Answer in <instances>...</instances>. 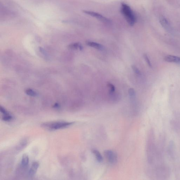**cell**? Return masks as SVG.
I'll use <instances>...</instances> for the list:
<instances>
[{
    "mask_svg": "<svg viewBox=\"0 0 180 180\" xmlns=\"http://www.w3.org/2000/svg\"><path fill=\"white\" fill-rule=\"evenodd\" d=\"M74 122H46L42 124L43 128L50 130H56L66 128L73 124Z\"/></svg>",
    "mask_w": 180,
    "mask_h": 180,
    "instance_id": "7a4b0ae2",
    "label": "cell"
},
{
    "mask_svg": "<svg viewBox=\"0 0 180 180\" xmlns=\"http://www.w3.org/2000/svg\"><path fill=\"white\" fill-rule=\"evenodd\" d=\"M160 23L163 28L166 30L169 29L170 28V24L168 21L164 16L160 17Z\"/></svg>",
    "mask_w": 180,
    "mask_h": 180,
    "instance_id": "52a82bcc",
    "label": "cell"
},
{
    "mask_svg": "<svg viewBox=\"0 0 180 180\" xmlns=\"http://www.w3.org/2000/svg\"><path fill=\"white\" fill-rule=\"evenodd\" d=\"M104 155L110 163L114 164L117 162V155L114 151L110 150H106L104 152Z\"/></svg>",
    "mask_w": 180,
    "mask_h": 180,
    "instance_id": "277c9868",
    "label": "cell"
},
{
    "mask_svg": "<svg viewBox=\"0 0 180 180\" xmlns=\"http://www.w3.org/2000/svg\"><path fill=\"white\" fill-rule=\"evenodd\" d=\"M132 68L133 69V70H134V72L137 75H141V72L139 70V69H138L137 67L134 65H132Z\"/></svg>",
    "mask_w": 180,
    "mask_h": 180,
    "instance_id": "9a60e30c",
    "label": "cell"
},
{
    "mask_svg": "<svg viewBox=\"0 0 180 180\" xmlns=\"http://www.w3.org/2000/svg\"><path fill=\"white\" fill-rule=\"evenodd\" d=\"M54 108H58L59 107V105L58 103H56L54 106Z\"/></svg>",
    "mask_w": 180,
    "mask_h": 180,
    "instance_id": "d6986e66",
    "label": "cell"
},
{
    "mask_svg": "<svg viewBox=\"0 0 180 180\" xmlns=\"http://www.w3.org/2000/svg\"><path fill=\"white\" fill-rule=\"evenodd\" d=\"M107 86L109 88L110 93H112L113 92L115 91V88L114 86L112 84H110V83H108V84H107Z\"/></svg>",
    "mask_w": 180,
    "mask_h": 180,
    "instance_id": "2e32d148",
    "label": "cell"
},
{
    "mask_svg": "<svg viewBox=\"0 0 180 180\" xmlns=\"http://www.w3.org/2000/svg\"><path fill=\"white\" fill-rule=\"evenodd\" d=\"M86 44L89 46L92 47L96 48V49L101 50L103 49V46L102 45L100 44L99 43L90 41H87L86 42Z\"/></svg>",
    "mask_w": 180,
    "mask_h": 180,
    "instance_id": "ba28073f",
    "label": "cell"
},
{
    "mask_svg": "<svg viewBox=\"0 0 180 180\" xmlns=\"http://www.w3.org/2000/svg\"><path fill=\"white\" fill-rule=\"evenodd\" d=\"M164 60L168 62L180 64V57L176 56L168 55L165 57Z\"/></svg>",
    "mask_w": 180,
    "mask_h": 180,
    "instance_id": "5b68a950",
    "label": "cell"
},
{
    "mask_svg": "<svg viewBox=\"0 0 180 180\" xmlns=\"http://www.w3.org/2000/svg\"><path fill=\"white\" fill-rule=\"evenodd\" d=\"M13 116L10 115V113L4 115L2 118L3 120L6 122H9L13 120Z\"/></svg>",
    "mask_w": 180,
    "mask_h": 180,
    "instance_id": "4fadbf2b",
    "label": "cell"
},
{
    "mask_svg": "<svg viewBox=\"0 0 180 180\" xmlns=\"http://www.w3.org/2000/svg\"><path fill=\"white\" fill-rule=\"evenodd\" d=\"M143 57H144L145 60H146L147 63L149 67H152V65H151L150 60H149L147 55L146 54H144L143 55Z\"/></svg>",
    "mask_w": 180,
    "mask_h": 180,
    "instance_id": "e0dca14e",
    "label": "cell"
},
{
    "mask_svg": "<svg viewBox=\"0 0 180 180\" xmlns=\"http://www.w3.org/2000/svg\"><path fill=\"white\" fill-rule=\"evenodd\" d=\"M25 93L27 95L31 96H36L37 94L35 91L31 89H27L25 90Z\"/></svg>",
    "mask_w": 180,
    "mask_h": 180,
    "instance_id": "7c38bea8",
    "label": "cell"
},
{
    "mask_svg": "<svg viewBox=\"0 0 180 180\" xmlns=\"http://www.w3.org/2000/svg\"><path fill=\"white\" fill-rule=\"evenodd\" d=\"M128 94L131 97H134L135 96L136 93L135 90L134 88H130L128 90Z\"/></svg>",
    "mask_w": 180,
    "mask_h": 180,
    "instance_id": "5bb4252c",
    "label": "cell"
},
{
    "mask_svg": "<svg viewBox=\"0 0 180 180\" xmlns=\"http://www.w3.org/2000/svg\"><path fill=\"white\" fill-rule=\"evenodd\" d=\"M39 163L37 162H34L33 163L29 171V175L30 176H34L35 174L38 169L39 168Z\"/></svg>",
    "mask_w": 180,
    "mask_h": 180,
    "instance_id": "8992f818",
    "label": "cell"
},
{
    "mask_svg": "<svg viewBox=\"0 0 180 180\" xmlns=\"http://www.w3.org/2000/svg\"><path fill=\"white\" fill-rule=\"evenodd\" d=\"M29 163V158L26 154H24L21 160V165L23 167H26Z\"/></svg>",
    "mask_w": 180,
    "mask_h": 180,
    "instance_id": "9c48e42d",
    "label": "cell"
},
{
    "mask_svg": "<svg viewBox=\"0 0 180 180\" xmlns=\"http://www.w3.org/2000/svg\"><path fill=\"white\" fill-rule=\"evenodd\" d=\"M0 111H1V112L2 113V114H3L4 115H6L9 113L5 108L1 107V106L0 107Z\"/></svg>",
    "mask_w": 180,
    "mask_h": 180,
    "instance_id": "ac0fdd59",
    "label": "cell"
},
{
    "mask_svg": "<svg viewBox=\"0 0 180 180\" xmlns=\"http://www.w3.org/2000/svg\"><path fill=\"white\" fill-rule=\"evenodd\" d=\"M69 49L72 50H76L79 49L80 50H82L83 46L81 44L79 43H75L71 44L68 46Z\"/></svg>",
    "mask_w": 180,
    "mask_h": 180,
    "instance_id": "30bf717a",
    "label": "cell"
},
{
    "mask_svg": "<svg viewBox=\"0 0 180 180\" xmlns=\"http://www.w3.org/2000/svg\"><path fill=\"white\" fill-rule=\"evenodd\" d=\"M83 12L85 13V14L90 15V16L96 18V19H99V20L101 21L102 22L104 23L107 24L111 23V21L109 19H107L105 17L103 16L102 15L99 14V13H96V12L88 10H83Z\"/></svg>",
    "mask_w": 180,
    "mask_h": 180,
    "instance_id": "3957f363",
    "label": "cell"
},
{
    "mask_svg": "<svg viewBox=\"0 0 180 180\" xmlns=\"http://www.w3.org/2000/svg\"><path fill=\"white\" fill-rule=\"evenodd\" d=\"M93 153L94 154L96 160L98 162L101 163L103 161V158L102 156L99 151L96 150V149H94L93 151Z\"/></svg>",
    "mask_w": 180,
    "mask_h": 180,
    "instance_id": "8fae6325",
    "label": "cell"
},
{
    "mask_svg": "<svg viewBox=\"0 0 180 180\" xmlns=\"http://www.w3.org/2000/svg\"><path fill=\"white\" fill-rule=\"evenodd\" d=\"M121 12L129 25L133 26L135 23L136 18L135 14L129 6L122 3Z\"/></svg>",
    "mask_w": 180,
    "mask_h": 180,
    "instance_id": "6da1fadb",
    "label": "cell"
}]
</instances>
